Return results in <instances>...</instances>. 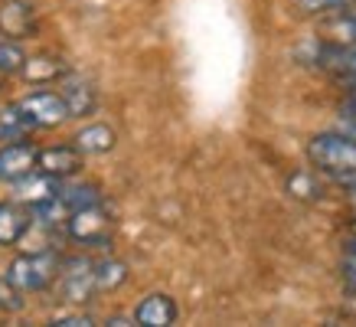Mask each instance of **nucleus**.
Returning <instances> with one entry per match:
<instances>
[{
    "instance_id": "2",
    "label": "nucleus",
    "mask_w": 356,
    "mask_h": 327,
    "mask_svg": "<svg viewBox=\"0 0 356 327\" xmlns=\"http://www.w3.org/2000/svg\"><path fill=\"white\" fill-rule=\"evenodd\" d=\"M63 272V259L56 255L53 249L46 252H26V255H17V259L7 265V278H10L23 294L26 292H43L59 278Z\"/></svg>"
},
{
    "instance_id": "12",
    "label": "nucleus",
    "mask_w": 356,
    "mask_h": 327,
    "mask_svg": "<svg viewBox=\"0 0 356 327\" xmlns=\"http://www.w3.org/2000/svg\"><path fill=\"white\" fill-rule=\"evenodd\" d=\"M177 301L170 294H147L138 308H134V321L140 327H170L177 321Z\"/></svg>"
},
{
    "instance_id": "11",
    "label": "nucleus",
    "mask_w": 356,
    "mask_h": 327,
    "mask_svg": "<svg viewBox=\"0 0 356 327\" xmlns=\"http://www.w3.org/2000/svg\"><path fill=\"white\" fill-rule=\"evenodd\" d=\"M33 229V213L17 200L0 203V246H17Z\"/></svg>"
},
{
    "instance_id": "21",
    "label": "nucleus",
    "mask_w": 356,
    "mask_h": 327,
    "mask_svg": "<svg viewBox=\"0 0 356 327\" xmlns=\"http://www.w3.org/2000/svg\"><path fill=\"white\" fill-rule=\"evenodd\" d=\"M20 288L7 278V275H0V308L3 311H20L23 308V298H20Z\"/></svg>"
},
{
    "instance_id": "24",
    "label": "nucleus",
    "mask_w": 356,
    "mask_h": 327,
    "mask_svg": "<svg viewBox=\"0 0 356 327\" xmlns=\"http://www.w3.org/2000/svg\"><path fill=\"white\" fill-rule=\"evenodd\" d=\"M343 282H346V288L356 294V255H346L343 259Z\"/></svg>"
},
{
    "instance_id": "25",
    "label": "nucleus",
    "mask_w": 356,
    "mask_h": 327,
    "mask_svg": "<svg viewBox=\"0 0 356 327\" xmlns=\"http://www.w3.org/2000/svg\"><path fill=\"white\" fill-rule=\"evenodd\" d=\"M53 324H63V327H88V324H92V317H86V314H65V317H56Z\"/></svg>"
},
{
    "instance_id": "7",
    "label": "nucleus",
    "mask_w": 356,
    "mask_h": 327,
    "mask_svg": "<svg viewBox=\"0 0 356 327\" xmlns=\"http://www.w3.org/2000/svg\"><path fill=\"white\" fill-rule=\"evenodd\" d=\"M36 164H40V147L30 138L0 144V184H13V180L26 177L30 170H36Z\"/></svg>"
},
{
    "instance_id": "18",
    "label": "nucleus",
    "mask_w": 356,
    "mask_h": 327,
    "mask_svg": "<svg viewBox=\"0 0 356 327\" xmlns=\"http://www.w3.org/2000/svg\"><path fill=\"white\" fill-rule=\"evenodd\" d=\"M128 282V265L118 259H98L95 262V288L102 292H115L118 285Z\"/></svg>"
},
{
    "instance_id": "22",
    "label": "nucleus",
    "mask_w": 356,
    "mask_h": 327,
    "mask_svg": "<svg viewBox=\"0 0 356 327\" xmlns=\"http://www.w3.org/2000/svg\"><path fill=\"white\" fill-rule=\"evenodd\" d=\"M288 190L294 196H301V200H321V184H314L307 174H298L288 180Z\"/></svg>"
},
{
    "instance_id": "1",
    "label": "nucleus",
    "mask_w": 356,
    "mask_h": 327,
    "mask_svg": "<svg viewBox=\"0 0 356 327\" xmlns=\"http://www.w3.org/2000/svg\"><path fill=\"white\" fill-rule=\"evenodd\" d=\"M307 161L337 184L350 186L356 180V134L350 131H324L307 141Z\"/></svg>"
},
{
    "instance_id": "9",
    "label": "nucleus",
    "mask_w": 356,
    "mask_h": 327,
    "mask_svg": "<svg viewBox=\"0 0 356 327\" xmlns=\"http://www.w3.org/2000/svg\"><path fill=\"white\" fill-rule=\"evenodd\" d=\"M82 157L86 154L79 151L76 144H56V147H40V170H46V174L59 177V180H65V177L79 174V167H82Z\"/></svg>"
},
{
    "instance_id": "4",
    "label": "nucleus",
    "mask_w": 356,
    "mask_h": 327,
    "mask_svg": "<svg viewBox=\"0 0 356 327\" xmlns=\"http://www.w3.org/2000/svg\"><path fill=\"white\" fill-rule=\"evenodd\" d=\"M20 109L26 111V118L33 121V128H63L72 118V111L65 105V98L59 88H43L36 86V92H26L20 98Z\"/></svg>"
},
{
    "instance_id": "10",
    "label": "nucleus",
    "mask_w": 356,
    "mask_h": 327,
    "mask_svg": "<svg viewBox=\"0 0 356 327\" xmlns=\"http://www.w3.org/2000/svg\"><path fill=\"white\" fill-rule=\"evenodd\" d=\"M72 69H69V63H63L59 56H26V63H23L20 76L30 82V86H53V82H63L65 76H69Z\"/></svg>"
},
{
    "instance_id": "8",
    "label": "nucleus",
    "mask_w": 356,
    "mask_h": 327,
    "mask_svg": "<svg viewBox=\"0 0 356 327\" xmlns=\"http://www.w3.org/2000/svg\"><path fill=\"white\" fill-rule=\"evenodd\" d=\"M314 63L321 69H330L340 79H356V43H317L314 46Z\"/></svg>"
},
{
    "instance_id": "3",
    "label": "nucleus",
    "mask_w": 356,
    "mask_h": 327,
    "mask_svg": "<svg viewBox=\"0 0 356 327\" xmlns=\"http://www.w3.org/2000/svg\"><path fill=\"white\" fill-rule=\"evenodd\" d=\"M111 229H115V219L98 203V207L76 209L65 219V239L86 246V249H111Z\"/></svg>"
},
{
    "instance_id": "20",
    "label": "nucleus",
    "mask_w": 356,
    "mask_h": 327,
    "mask_svg": "<svg viewBox=\"0 0 356 327\" xmlns=\"http://www.w3.org/2000/svg\"><path fill=\"white\" fill-rule=\"evenodd\" d=\"M26 63V49L20 46L17 36H0V72L3 76H20Z\"/></svg>"
},
{
    "instance_id": "13",
    "label": "nucleus",
    "mask_w": 356,
    "mask_h": 327,
    "mask_svg": "<svg viewBox=\"0 0 356 327\" xmlns=\"http://www.w3.org/2000/svg\"><path fill=\"white\" fill-rule=\"evenodd\" d=\"M59 92H63L65 105H69V111H72V118H82V115H92L95 111V88L88 86L86 79H76L72 72L59 82Z\"/></svg>"
},
{
    "instance_id": "15",
    "label": "nucleus",
    "mask_w": 356,
    "mask_h": 327,
    "mask_svg": "<svg viewBox=\"0 0 356 327\" xmlns=\"http://www.w3.org/2000/svg\"><path fill=\"white\" fill-rule=\"evenodd\" d=\"M30 131H33V121L26 118V111L20 109V102L0 109V144L23 141V138H30Z\"/></svg>"
},
{
    "instance_id": "5",
    "label": "nucleus",
    "mask_w": 356,
    "mask_h": 327,
    "mask_svg": "<svg viewBox=\"0 0 356 327\" xmlns=\"http://www.w3.org/2000/svg\"><path fill=\"white\" fill-rule=\"evenodd\" d=\"M63 294L69 305H86L98 294L95 288V259L88 255H72V259H63Z\"/></svg>"
},
{
    "instance_id": "19",
    "label": "nucleus",
    "mask_w": 356,
    "mask_h": 327,
    "mask_svg": "<svg viewBox=\"0 0 356 327\" xmlns=\"http://www.w3.org/2000/svg\"><path fill=\"white\" fill-rule=\"evenodd\" d=\"M321 30H324L327 40H334V43H356V10L330 13V20H324Z\"/></svg>"
},
{
    "instance_id": "27",
    "label": "nucleus",
    "mask_w": 356,
    "mask_h": 327,
    "mask_svg": "<svg viewBox=\"0 0 356 327\" xmlns=\"http://www.w3.org/2000/svg\"><path fill=\"white\" fill-rule=\"evenodd\" d=\"M0 79H3V72H0Z\"/></svg>"
},
{
    "instance_id": "26",
    "label": "nucleus",
    "mask_w": 356,
    "mask_h": 327,
    "mask_svg": "<svg viewBox=\"0 0 356 327\" xmlns=\"http://www.w3.org/2000/svg\"><path fill=\"white\" fill-rule=\"evenodd\" d=\"M353 232H356V219H353Z\"/></svg>"
},
{
    "instance_id": "6",
    "label": "nucleus",
    "mask_w": 356,
    "mask_h": 327,
    "mask_svg": "<svg viewBox=\"0 0 356 327\" xmlns=\"http://www.w3.org/2000/svg\"><path fill=\"white\" fill-rule=\"evenodd\" d=\"M59 190H63V180L36 167V170H30L26 177H20V180L10 184V200H17V203L33 209V207H40V203H46V200L59 196Z\"/></svg>"
},
{
    "instance_id": "14",
    "label": "nucleus",
    "mask_w": 356,
    "mask_h": 327,
    "mask_svg": "<svg viewBox=\"0 0 356 327\" xmlns=\"http://www.w3.org/2000/svg\"><path fill=\"white\" fill-rule=\"evenodd\" d=\"M0 30H3V36L23 40V36L33 30V7L23 3V0H7V3L0 7Z\"/></svg>"
},
{
    "instance_id": "16",
    "label": "nucleus",
    "mask_w": 356,
    "mask_h": 327,
    "mask_svg": "<svg viewBox=\"0 0 356 327\" xmlns=\"http://www.w3.org/2000/svg\"><path fill=\"white\" fill-rule=\"evenodd\" d=\"M72 144L82 154H108L115 147V131L108 125H88L72 138Z\"/></svg>"
},
{
    "instance_id": "23",
    "label": "nucleus",
    "mask_w": 356,
    "mask_h": 327,
    "mask_svg": "<svg viewBox=\"0 0 356 327\" xmlns=\"http://www.w3.org/2000/svg\"><path fill=\"white\" fill-rule=\"evenodd\" d=\"M337 118H340V125H343L350 134H356V95H350V98H343V102H340Z\"/></svg>"
},
{
    "instance_id": "17",
    "label": "nucleus",
    "mask_w": 356,
    "mask_h": 327,
    "mask_svg": "<svg viewBox=\"0 0 356 327\" xmlns=\"http://www.w3.org/2000/svg\"><path fill=\"white\" fill-rule=\"evenodd\" d=\"M59 200L69 207V213H76V209H86V207H98L102 203V190L95 184H63Z\"/></svg>"
}]
</instances>
